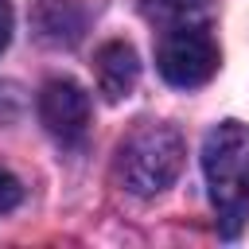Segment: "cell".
<instances>
[{"instance_id": "cell-1", "label": "cell", "mask_w": 249, "mask_h": 249, "mask_svg": "<svg viewBox=\"0 0 249 249\" xmlns=\"http://www.w3.org/2000/svg\"><path fill=\"white\" fill-rule=\"evenodd\" d=\"M202 171L218 214V233L237 237L249 226V124H214L202 140Z\"/></svg>"}, {"instance_id": "cell-2", "label": "cell", "mask_w": 249, "mask_h": 249, "mask_svg": "<svg viewBox=\"0 0 249 249\" xmlns=\"http://www.w3.org/2000/svg\"><path fill=\"white\" fill-rule=\"evenodd\" d=\"M183 136L175 124L167 121H140L117 148V183L128 191V195H160L175 183L179 167H183Z\"/></svg>"}, {"instance_id": "cell-3", "label": "cell", "mask_w": 249, "mask_h": 249, "mask_svg": "<svg viewBox=\"0 0 249 249\" xmlns=\"http://www.w3.org/2000/svg\"><path fill=\"white\" fill-rule=\"evenodd\" d=\"M218 62H222V51H218V39L206 19L163 27L160 47H156V66H160L163 82H171L179 89L206 86L218 74Z\"/></svg>"}, {"instance_id": "cell-4", "label": "cell", "mask_w": 249, "mask_h": 249, "mask_svg": "<svg viewBox=\"0 0 249 249\" xmlns=\"http://www.w3.org/2000/svg\"><path fill=\"white\" fill-rule=\"evenodd\" d=\"M39 121L58 144H82L89 132V93L74 78H51L39 89Z\"/></svg>"}, {"instance_id": "cell-5", "label": "cell", "mask_w": 249, "mask_h": 249, "mask_svg": "<svg viewBox=\"0 0 249 249\" xmlns=\"http://www.w3.org/2000/svg\"><path fill=\"white\" fill-rule=\"evenodd\" d=\"M93 78H97V89L105 93V101L128 97L136 89V82H140V58H136V51L124 39L101 43L97 54H93Z\"/></svg>"}, {"instance_id": "cell-6", "label": "cell", "mask_w": 249, "mask_h": 249, "mask_svg": "<svg viewBox=\"0 0 249 249\" xmlns=\"http://www.w3.org/2000/svg\"><path fill=\"white\" fill-rule=\"evenodd\" d=\"M140 12L156 27H175V23H202L214 12V0H140Z\"/></svg>"}, {"instance_id": "cell-7", "label": "cell", "mask_w": 249, "mask_h": 249, "mask_svg": "<svg viewBox=\"0 0 249 249\" xmlns=\"http://www.w3.org/2000/svg\"><path fill=\"white\" fill-rule=\"evenodd\" d=\"M35 23H39V35L47 43H74L78 31H82V16L66 4V0H43L39 12H35Z\"/></svg>"}, {"instance_id": "cell-8", "label": "cell", "mask_w": 249, "mask_h": 249, "mask_svg": "<svg viewBox=\"0 0 249 249\" xmlns=\"http://www.w3.org/2000/svg\"><path fill=\"white\" fill-rule=\"evenodd\" d=\"M19 198H23L19 179H16L8 167H0V214H8L12 206H19Z\"/></svg>"}, {"instance_id": "cell-9", "label": "cell", "mask_w": 249, "mask_h": 249, "mask_svg": "<svg viewBox=\"0 0 249 249\" xmlns=\"http://www.w3.org/2000/svg\"><path fill=\"white\" fill-rule=\"evenodd\" d=\"M12 43V4L0 0V51Z\"/></svg>"}]
</instances>
